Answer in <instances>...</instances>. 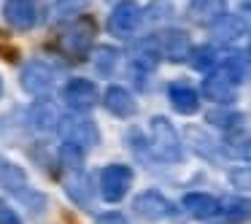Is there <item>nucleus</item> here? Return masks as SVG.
<instances>
[{
  "label": "nucleus",
  "instance_id": "obj_3",
  "mask_svg": "<svg viewBox=\"0 0 251 224\" xmlns=\"http://www.w3.org/2000/svg\"><path fill=\"white\" fill-rule=\"evenodd\" d=\"M57 132L62 135V143H73V146H78L84 154L100 143L98 124H95L89 116H84V114L60 116V122H57Z\"/></svg>",
  "mask_w": 251,
  "mask_h": 224
},
{
  "label": "nucleus",
  "instance_id": "obj_22",
  "mask_svg": "<svg viewBox=\"0 0 251 224\" xmlns=\"http://www.w3.org/2000/svg\"><path fill=\"white\" fill-rule=\"evenodd\" d=\"M30 122H33L35 130L49 132V130H57V122H60V116H57V111L51 108L46 100H41V103H35L33 108H30Z\"/></svg>",
  "mask_w": 251,
  "mask_h": 224
},
{
  "label": "nucleus",
  "instance_id": "obj_1",
  "mask_svg": "<svg viewBox=\"0 0 251 224\" xmlns=\"http://www.w3.org/2000/svg\"><path fill=\"white\" fill-rule=\"evenodd\" d=\"M0 186H3L11 197H17L19 202H25V205L30 208V213L44 211L46 197L41 195V192H35L33 186H30L27 173H25L17 162H11L8 157H3V154H0Z\"/></svg>",
  "mask_w": 251,
  "mask_h": 224
},
{
  "label": "nucleus",
  "instance_id": "obj_26",
  "mask_svg": "<svg viewBox=\"0 0 251 224\" xmlns=\"http://www.w3.org/2000/svg\"><path fill=\"white\" fill-rule=\"evenodd\" d=\"M229 181H232V186H238V189L251 192V165H243V168L229 170Z\"/></svg>",
  "mask_w": 251,
  "mask_h": 224
},
{
  "label": "nucleus",
  "instance_id": "obj_19",
  "mask_svg": "<svg viewBox=\"0 0 251 224\" xmlns=\"http://www.w3.org/2000/svg\"><path fill=\"white\" fill-rule=\"evenodd\" d=\"M168 100L178 114H195V111L200 108V95L192 87H186V84H170Z\"/></svg>",
  "mask_w": 251,
  "mask_h": 224
},
{
  "label": "nucleus",
  "instance_id": "obj_25",
  "mask_svg": "<svg viewBox=\"0 0 251 224\" xmlns=\"http://www.w3.org/2000/svg\"><path fill=\"white\" fill-rule=\"evenodd\" d=\"M208 122H211V124H216V127H238L240 122H243V116L238 114V111H211V114H208Z\"/></svg>",
  "mask_w": 251,
  "mask_h": 224
},
{
  "label": "nucleus",
  "instance_id": "obj_2",
  "mask_svg": "<svg viewBox=\"0 0 251 224\" xmlns=\"http://www.w3.org/2000/svg\"><path fill=\"white\" fill-rule=\"evenodd\" d=\"M92 44H95V22L89 17H78L73 22H68L60 30V35H57L60 51L73 62L84 60L89 54V49H92Z\"/></svg>",
  "mask_w": 251,
  "mask_h": 224
},
{
  "label": "nucleus",
  "instance_id": "obj_24",
  "mask_svg": "<svg viewBox=\"0 0 251 224\" xmlns=\"http://www.w3.org/2000/svg\"><path fill=\"white\" fill-rule=\"evenodd\" d=\"M189 62H192L195 71H211L219 62V57H216V51H213V46H200V49H192Z\"/></svg>",
  "mask_w": 251,
  "mask_h": 224
},
{
  "label": "nucleus",
  "instance_id": "obj_23",
  "mask_svg": "<svg viewBox=\"0 0 251 224\" xmlns=\"http://www.w3.org/2000/svg\"><path fill=\"white\" fill-rule=\"evenodd\" d=\"M116 62H119V51H116L114 46H100V49L95 51V57H92L95 71L105 73V76H111V73H114Z\"/></svg>",
  "mask_w": 251,
  "mask_h": 224
},
{
  "label": "nucleus",
  "instance_id": "obj_21",
  "mask_svg": "<svg viewBox=\"0 0 251 224\" xmlns=\"http://www.w3.org/2000/svg\"><path fill=\"white\" fill-rule=\"evenodd\" d=\"M219 213L229 224H243L251 219V200H246V197H227V200L219 202Z\"/></svg>",
  "mask_w": 251,
  "mask_h": 224
},
{
  "label": "nucleus",
  "instance_id": "obj_14",
  "mask_svg": "<svg viewBox=\"0 0 251 224\" xmlns=\"http://www.w3.org/2000/svg\"><path fill=\"white\" fill-rule=\"evenodd\" d=\"M235 89H238V84H235L224 71L208 73V78L202 81V95H205L208 100H213V103H222V105H227L235 100Z\"/></svg>",
  "mask_w": 251,
  "mask_h": 224
},
{
  "label": "nucleus",
  "instance_id": "obj_7",
  "mask_svg": "<svg viewBox=\"0 0 251 224\" xmlns=\"http://www.w3.org/2000/svg\"><path fill=\"white\" fill-rule=\"evenodd\" d=\"M62 186H65V195L76 202L84 211H92L95 208V195H92V181H89L87 168H65L62 173Z\"/></svg>",
  "mask_w": 251,
  "mask_h": 224
},
{
  "label": "nucleus",
  "instance_id": "obj_12",
  "mask_svg": "<svg viewBox=\"0 0 251 224\" xmlns=\"http://www.w3.org/2000/svg\"><path fill=\"white\" fill-rule=\"evenodd\" d=\"M3 17L14 30H30L38 22V6L35 0H6Z\"/></svg>",
  "mask_w": 251,
  "mask_h": 224
},
{
  "label": "nucleus",
  "instance_id": "obj_10",
  "mask_svg": "<svg viewBox=\"0 0 251 224\" xmlns=\"http://www.w3.org/2000/svg\"><path fill=\"white\" fill-rule=\"evenodd\" d=\"M159 60H162V51L157 46V38H143L132 46V54H130V71L138 76V84H143V78L149 73L157 71Z\"/></svg>",
  "mask_w": 251,
  "mask_h": 224
},
{
  "label": "nucleus",
  "instance_id": "obj_6",
  "mask_svg": "<svg viewBox=\"0 0 251 224\" xmlns=\"http://www.w3.org/2000/svg\"><path fill=\"white\" fill-rule=\"evenodd\" d=\"M130 186H132V168L130 165L114 162V165H105L100 170V195L108 202H119L130 192Z\"/></svg>",
  "mask_w": 251,
  "mask_h": 224
},
{
  "label": "nucleus",
  "instance_id": "obj_28",
  "mask_svg": "<svg viewBox=\"0 0 251 224\" xmlns=\"http://www.w3.org/2000/svg\"><path fill=\"white\" fill-rule=\"evenodd\" d=\"M95 224H130V222H127V216H122V213H103V216L95 219Z\"/></svg>",
  "mask_w": 251,
  "mask_h": 224
},
{
  "label": "nucleus",
  "instance_id": "obj_17",
  "mask_svg": "<svg viewBox=\"0 0 251 224\" xmlns=\"http://www.w3.org/2000/svg\"><path fill=\"white\" fill-rule=\"evenodd\" d=\"M181 205H184L186 213L195 216V219H211L219 213V200L211 195H202V192H189V195H184Z\"/></svg>",
  "mask_w": 251,
  "mask_h": 224
},
{
  "label": "nucleus",
  "instance_id": "obj_30",
  "mask_svg": "<svg viewBox=\"0 0 251 224\" xmlns=\"http://www.w3.org/2000/svg\"><path fill=\"white\" fill-rule=\"evenodd\" d=\"M0 95H3V78H0Z\"/></svg>",
  "mask_w": 251,
  "mask_h": 224
},
{
  "label": "nucleus",
  "instance_id": "obj_20",
  "mask_svg": "<svg viewBox=\"0 0 251 224\" xmlns=\"http://www.w3.org/2000/svg\"><path fill=\"white\" fill-rule=\"evenodd\" d=\"M222 71L227 73L235 84L251 78V49L249 51H232V54L222 62Z\"/></svg>",
  "mask_w": 251,
  "mask_h": 224
},
{
  "label": "nucleus",
  "instance_id": "obj_11",
  "mask_svg": "<svg viewBox=\"0 0 251 224\" xmlns=\"http://www.w3.org/2000/svg\"><path fill=\"white\" fill-rule=\"evenodd\" d=\"M141 19H143L141 6L132 3V0H122V3L114 6V11L108 14V30L114 35H119V38H127V35H132L138 30Z\"/></svg>",
  "mask_w": 251,
  "mask_h": 224
},
{
  "label": "nucleus",
  "instance_id": "obj_15",
  "mask_svg": "<svg viewBox=\"0 0 251 224\" xmlns=\"http://www.w3.org/2000/svg\"><path fill=\"white\" fill-rule=\"evenodd\" d=\"M224 17H227V0H192L189 6V19L202 27H213Z\"/></svg>",
  "mask_w": 251,
  "mask_h": 224
},
{
  "label": "nucleus",
  "instance_id": "obj_5",
  "mask_svg": "<svg viewBox=\"0 0 251 224\" xmlns=\"http://www.w3.org/2000/svg\"><path fill=\"white\" fill-rule=\"evenodd\" d=\"M22 89L27 95H35V98H49V92L57 84V68L49 65L46 60H33L22 68Z\"/></svg>",
  "mask_w": 251,
  "mask_h": 224
},
{
  "label": "nucleus",
  "instance_id": "obj_13",
  "mask_svg": "<svg viewBox=\"0 0 251 224\" xmlns=\"http://www.w3.org/2000/svg\"><path fill=\"white\" fill-rule=\"evenodd\" d=\"M157 46L162 51V57H168L173 62H186L192 54V41L184 30H165L157 38Z\"/></svg>",
  "mask_w": 251,
  "mask_h": 224
},
{
  "label": "nucleus",
  "instance_id": "obj_16",
  "mask_svg": "<svg viewBox=\"0 0 251 224\" xmlns=\"http://www.w3.org/2000/svg\"><path fill=\"white\" fill-rule=\"evenodd\" d=\"M103 103H105V108H108L111 114L122 116V119H127V116H132L138 111V103H135V98H132V92L125 89V87H108L105 89Z\"/></svg>",
  "mask_w": 251,
  "mask_h": 224
},
{
  "label": "nucleus",
  "instance_id": "obj_18",
  "mask_svg": "<svg viewBox=\"0 0 251 224\" xmlns=\"http://www.w3.org/2000/svg\"><path fill=\"white\" fill-rule=\"evenodd\" d=\"M243 33H246V19L235 17V14H227V17L219 19L211 27V35H213L216 44H232V41H238Z\"/></svg>",
  "mask_w": 251,
  "mask_h": 224
},
{
  "label": "nucleus",
  "instance_id": "obj_9",
  "mask_svg": "<svg viewBox=\"0 0 251 224\" xmlns=\"http://www.w3.org/2000/svg\"><path fill=\"white\" fill-rule=\"evenodd\" d=\"M62 100L73 114H84L98 105V87L89 78H71L62 89Z\"/></svg>",
  "mask_w": 251,
  "mask_h": 224
},
{
  "label": "nucleus",
  "instance_id": "obj_8",
  "mask_svg": "<svg viewBox=\"0 0 251 224\" xmlns=\"http://www.w3.org/2000/svg\"><path fill=\"white\" fill-rule=\"evenodd\" d=\"M132 211L141 219H146V222H162V219L173 216L176 208H173V202L165 195H159L157 189H146L132 200Z\"/></svg>",
  "mask_w": 251,
  "mask_h": 224
},
{
  "label": "nucleus",
  "instance_id": "obj_4",
  "mask_svg": "<svg viewBox=\"0 0 251 224\" xmlns=\"http://www.w3.org/2000/svg\"><path fill=\"white\" fill-rule=\"evenodd\" d=\"M149 132H151V149L159 159H165V162H178L184 157L178 132H176V127L165 116H154L149 122Z\"/></svg>",
  "mask_w": 251,
  "mask_h": 224
},
{
  "label": "nucleus",
  "instance_id": "obj_29",
  "mask_svg": "<svg viewBox=\"0 0 251 224\" xmlns=\"http://www.w3.org/2000/svg\"><path fill=\"white\" fill-rule=\"evenodd\" d=\"M238 151H240V154H243V157H246V159H249V162H251V138H249V141H246L243 146L238 149Z\"/></svg>",
  "mask_w": 251,
  "mask_h": 224
},
{
  "label": "nucleus",
  "instance_id": "obj_27",
  "mask_svg": "<svg viewBox=\"0 0 251 224\" xmlns=\"http://www.w3.org/2000/svg\"><path fill=\"white\" fill-rule=\"evenodd\" d=\"M0 224H22V219H19V213L11 205L0 202Z\"/></svg>",
  "mask_w": 251,
  "mask_h": 224
}]
</instances>
